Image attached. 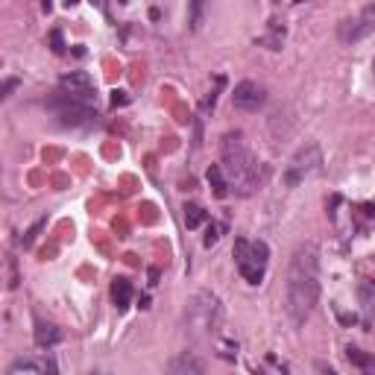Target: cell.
I'll list each match as a JSON object with an SVG mask.
<instances>
[{
	"label": "cell",
	"instance_id": "6da1fadb",
	"mask_svg": "<svg viewBox=\"0 0 375 375\" xmlns=\"http://www.w3.org/2000/svg\"><path fill=\"white\" fill-rule=\"evenodd\" d=\"M317 299H319V249L317 243H302L293 253L287 267L285 311L296 326H302L314 314Z\"/></svg>",
	"mask_w": 375,
	"mask_h": 375
},
{
	"label": "cell",
	"instance_id": "7a4b0ae2",
	"mask_svg": "<svg viewBox=\"0 0 375 375\" xmlns=\"http://www.w3.org/2000/svg\"><path fill=\"white\" fill-rule=\"evenodd\" d=\"M220 170L229 182V191L238 196H253L261 185V167L255 156L246 149L241 132H229L223 138V156H220Z\"/></svg>",
	"mask_w": 375,
	"mask_h": 375
},
{
	"label": "cell",
	"instance_id": "3957f363",
	"mask_svg": "<svg viewBox=\"0 0 375 375\" xmlns=\"http://www.w3.org/2000/svg\"><path fill=\"white\" fill-rule=\"evenodd\" d=\"M223 308L211 290H196L185 302V332L196 340H206L220 329Z\"/></svg>",
	"mask_w": 375,
	"mask_h": 375
},
{
	"label": "cell",
	"instance_id": "277c9868",
	"mask_svg": "<svg viewBox=\"0 0 375 375\" xmlns=\"http://www.w3.org/2000/svg\"><path fill=\"white\" fill-rule=\"evenodd\" d=\"M267 255L270 249L264 241H243V238L235 241V264L249 285H261L264 270H267Z\"/></svg>",
	"mask_w": 375,
	"mask_h": 375
},
{
	"label": "cell",
	"instance_id": "5b68a950",
	"mask_svg": "<svg viewBox=\"0 0 375 375\" xmlns=\"http://www.w3.org/2000/svg\"><path fill=\"white\" fill-rule=\"evenodd\" d=\"M322 170V149L319 144H305V147H299L296 153L290 156V162L285 164V185L287 188H296V185H302L305 179L317 176V173Z\"/></svg>",
	"mask_w": 375,
	"mask_h": 375
},
{
	"label": "cell",
	"instance_id": "8992f818",
	"mask_svg": "<svg viewBox=\"0 0 375 375\" xmlns=\"http://www.w3.org/2000/svg\"><path fill=\"white\" fill-rule=\"evenodd\" d=\"M264 100H267L264 85H258V83H253V80L238 83V85H235V94H232V103H235V109H241V112H258V109L264 106Z\"/></svg>",
	"mask_w": 375,
	"mask_h": 375
},
{
	"label": "cell",
	"instance_id": "52a82bcc",
	"mask_svg": "<svg viewBox=\"0 0 375 375\" xmlns=\"http://www.w3.org/2000/svg\"><path fill=\"white\" fill-rule=\"evenodd\" d=\"M369 33H375V27L372 23L358 12V15H352V18H343L340 23H337V38L343 41V44H358L361 38H366Z\"/></svg>",
	"mask_w": 375,
	"mask_h": 375
},
{
	"label": "cell",
	"instance_id": "ba28073f",
	"mask_svg": "<svg viewBox=\"0 0 375 375\" xmlns=\"http://www.w3.org/2000/svg\"><path fill=\"white\" fill-rule=\"evenodd\" d=\"M164 375H206V361L196 352H179L167 361Z\"/></svg>",
	"mask_w": 375,
	"mask_h": 375
},
{
	"label": "cell",
	"instance_id": "9c48e42d",
	"mask_svg": "<svg viewBox=\"0 0 375 375\" xmlns=\"http://www.w3.org/2000/svg\"><path fill=\"white\" fill-rule=\"evenodd\" d=\"M59 117L65 127H80V123H97V109H88V106H68V109H59Z\"/></svg>",
	"mask_w": 375,
	"mask_h": 375
},
{
	"label": "cell",
	"instance_id": "30bf717a",
	"mask_svg": "<svg viewBox=\"0 0 375 375\" xmlns=\"http://www.w3.org/2000/svg\"><path fill=\"white\" fill-rule=\"evenodd\" d=\"M346 361L352 366H358L361 375H375V355L364 352L358 346H346Z\"/></svg>",
	"mask_w": 375,
	"mask_h": 375
},
{
	"label": "cell",
	"instance_id": "8fae6325",
	"mask_svg": "<svg viewBox=\"0 0 375 375\" xmlns=\"http://www.w3.org/2000/svg\"><path fill=\"white\" fill-rule=\"evenodd\" d=\"M59 340H62V332L53 326V322H44V319H38V322H36V343H38L41 349L56 346Z\"/></svg>",
	"mask_w": 375,
	"mask_h": 375
},
{
	"label": "cell",
	"instance_id": "7c38bea8",
	"mask_svg": "<svg viewBox=\"0 0 375 375\" xmlns=\"http://www.w3.org/2000/svg\"><path fill=\"white\" fill-rule=\"evenodd\" d=\"M112 302L123 311V308H130V302H132V282L130 279H115L112 282Z\"/></svg>",
	"mask_w": 375,
	"mask_h": 375
},
{
	"label": "cell",
	"instance_id": "4fadbf2b",
	"mask_svg": "<svg viewBox=\"0 0 375 375\" xmlns=\"http://www.w3.org/2000/svg\"><path fill=\"white\" fill-rule=\"evenodd\" d=\"M208 185L214 188V196H220V199H226V196L232 194L226 176H223V170H220V164H211V167H208Z\"/></svg>",
	"mask_w": 375,
	"mask_h": 375
},
{
	"label": "cell",
	"instance_id": "5bb4252c",
	"mask_svg": "<svg viewBox=\"0 0 375 375\" xmlns=\"http://www.w3.org/2000/svg\"><path fill=\"white\" fill-rule=\"evenodd\" d=\"M358 299H361V308L366 314V319L375 317V285L372 282H361L358 285Z\"/></svg>",
	"mask_w": 375,
	"mask_h": 375
},
{
	"label": "cell",
	"instance_id": "9a60e30c",
	"mask_svg": "<svg viewBox=\"0 0 375 375\" xmlns=\"http://www.w3.org/2000/svg\"><path fill=\"white\" fill-rule=\"evenodd\" d=\"M182 211H185V226H188V229H199V226H203V223L208 220V211H206L203 206H196V203H188Z\"/></svg>",
	"mask_w": 375,
	"mask_h": 375
},
{
	"label": "cell",
	"instance_id": "2e32d148",
	"mask_svg": "<svg viewBox=\"0 0 375 375\" xmlns=\"http://www.w3.org/2000/svg\"><path fill=\"white\" fill-rule=\"evenodd\" d=\"M44 223H47V220H38V223H36V226H33V229L27 232V238H23L21 243H23V246H33V243H36V238H38V232L44 229Z\"/></svg>",
	"mask_w": 375,
	"mask_h": 375
},
{
	"label": "cell",
	"instance_id": "e0dca14e",
	"mask_svg": "<svg viewBox=\"0 0 375 375\" xmlns=\"http://www.w3.org/2000/svg\"><path fill=\"white\" fill-rule=\"evenodd\" d=\"M199 15H203V4H191V27H199Z\"/></svg>",
	"mask_w": 375,
	"mask_h": 375
},
{
	"label": "cell",
	"instance_id": "ac0fdd59",
	"mask_svg": "<svg viewBox=\"0 0 375 375\" xmlns=\"http://www.w3.org/2000/svg\"><path fill=\"white\" fill-rule=\"evenodd\" d=\"M50 41H53V50H56V53H62V50H65V44H62V33H59V30L50 33Z\"/></svg>",
	"mask_w": 375,
	"mask_h": 375
},
{
	"label": "cell",
	"instance_id": "d6986e66",
	"mask_svg": "<svg viewBox=\"0 0 375 375\" xmlns=\"http://www.w3.org/2000/svg\"><path fill=\"white\" fill-rule=\"evenodd\" d=\"M361 15H364V18L372 23V27H375V4H366V6L361 9Z\"/></svg>",
	"mask_w": 375,
	"mask_h": 375
},
{
	"label": "cell",
	"instance_id": "ffe728a7",
	"mask_svg": "<svg viewBox=\"0 0 375 375\" xmlns=\"http://www.w3.org/2000/svg\"><path fill=\"white\" fill-rule=\"evenodd\" d=\"M15 88H18V80H6V83H4V94H0V97L6 100V97H9L12 91H15Z\"/></svg>",
	"mask_w": 375,
	"mask_h": 375
},
{
	"label": "cell",
	"instance_id": "44dd1931",
	"mask_svg": "<svg viewBox=\"0 0 375 375\" xmlns=\"http://www.w3.org/2000/svg\"><path fill=\"white\" fill-rule=\"evenodd\" d=\"M217 238H220V235H217V226H211V229H208V235H206V241H203V243H206V246H214V243H217Z\"/></svg>",
	"mask_w": 375,
	"mask_h": 375
},
{
	"label": "cell",
	"instance_id": "7402d4cb",
	"mask_svg": "<svg viewBox=\"0 0 375 375\" xmlns=\"http://www.w3.org/2000/svg\"><path fill=\"white\" fill-rule=\"evenodd\" d=\"M317 372L319 375H337V369H332L329 364H322V361H317Z\"/></svg>",
	"mask_w": 375,
	"mask_h": 375
},
{
	"label": "cell",
	"instance_id": "603a6c76",
	"mask_svg": "<svg viewBox=\"0 0 375 375\" xmlns=\"http://www.w3.org/2000/svg\"><path fill=\"white\" fill-rule=\"evenodd\" d=\"M372 80H375V62H372Z\"/></svg>",
	"mask_w": 375,
	"mask_h": 375
}]
</instances>
